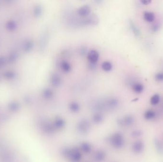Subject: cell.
Returning a JSON list of instances; mask_svg holds the SVG:
<instances>
[{
    "mask_svg": "<svg viewBox=\"0 0 163 162\" xmlns=\"http://www.w3.org/2000/svg\"><path fill=\"white\" fill-rule=\"evenodd\" d=\"M160 100V97L158 94H155L151 97L150 99V102L153 105H156L158 104Z\"/></svg>",
    "mask_w": 163,
    "mask_h": 162,
    "instance_id": "cell-13",
    "label": "cell"
},
{
    "mask_svg": "<svg viewBox=\"0 0 163 162\" xmlns=\"http://www.w3.org/2000/svg\"><path fill=\"white\" fill-rule=\"evenodd\" d=\"M159 29V26L157 24H154L151 26V31L153 32H156Z\"/></svg>",
    "mask_w": 163,
    "mask_h": 162,
    "instance_id": "cell-16",
    "label": "cell"
},
{
    "mask_svg": "<svg viewBox=\"0 0 163 162\" xmlns=\"http://www.w3.org/2000/svg\"><path fill=\"white\" fill-rule=\"evenodd\" d=\"M155 117H156L155 112L151 110H149L146 111L144 114V117L146 120H153Z\"/></svg>",
    "mask_w": 163,
    "mask_h": 162,
    "instance_id": "cell-10",
    "label": "cell"
},
{
    "mask_svg": "<svg viewBox=\"0 0 163 162\" xmlns=\"http://www.w3.org/2000/svg\"><path fill=\"white\" fill-rule=\"evenodd\" d=\"M132 89L136 93H141L143 91L144 87L141 83L137 82L133 84Z\"/></svg>",
    "mask_w": 163,
    "mask_h": 162,
    "instance_id": "cell-5",
    "label": "cell"
},
{
    "mask_svg": "<svg viewBox=\"0 0 163 162\" xmlns=\"http://www.w3.org/2000/svg\"><path fill=\"white\" fill-rule=\"evenodd\" d=\"M51 83L54 87H58L61 83V79L60 76L57 74H54L51 77Z\"/></svg>",
    "mask_w": 163,
    "mask_h": 162,
    "instance_id": "cell-3",
    "label": "cell"
},
{
    "mask_svg": "<svg viewBox=\"0 0 163 162\" xmlns=\"http://www.w3.org/2000/svg\"><path fill=\"white\" fill-rule=\"evenodd\" d=\"M91 12V9L88 5H84L81 7L77 11V13L80 16H86L89 14L90 12Z\"/></svg>",
    "mask_w": 163,
    "mask_h": 162,
    "instance_id": "cell-2",
    "label": "cell"
},
{
    "mask_svg": "<svg viewBox=\"0 0 163 162\" xmlns=\"http://www.w3.org/2000/svg\"><path fill=\"white\" fill-rule=\"evenodd\" d=\"M112 65L110 62L105 61L102 65V68L105 71H110L112 69Z\"/></svg>",
    "mask_w": 163,
    "mask_h": 162,
    "instance_id": "cell-12",
    "label": "cell"
},
{
    "mask_svg": "<svg viewBox=\"0 0 163 162\" xmlns=\"http://www.w3.org/2000/svg\"><path fill=\"white\" fill-rule=\"evenodd\" d=\"M143 16V19L147 22H153L155 20V15L153 12H145Z\"/></svg>",
    "mask_w": 163,
    "mask_h": 162,
    "instance_id": "cell-4",
    "label": "cell"
},
{
    "mask_svg": "<svg viewBox=\"0 0 163 162\" xmlns=\"http://www.w3.org/2000/svg\"><path fill=\"white\" fill-rule=\"evenodd\" d=\"M89 68L91 70H95L97 67V65L96 63H92L90 62L88 65Z\"/></svg>",
    "mask_w": 163,
    "mask_h": 162,
    "instance_id": "cell-17",
    "label": "cell"
},
{
    "mask_svg": "<svg viewBox=\"0 0 163 162\" xmlns=\"http://www.w3.org/2000/svg\"><path fill=\"white\" fill-rule=\"evenodd\" d=\"M154 78L156 81L163 82V72H158L154 76Z\"/></svg>",
    "mask_w": 163,
    "mask_h": 162,
    "instance_id": "cell-14",
    "label": "cell"
},
{
    "mask_svg": "<svg viewBox=\"0 0 163 162\" xmlns=\"http://www.w3.org/2000/svg\"><path fill=\"white\" fill-rule=\"evenodd\" d=\"M154 145L156 149L159 154H163V144L160 140L156 139L154 141Z\"/></svg>",
    "mask_w": 163,
    "mask_h": 162,
    "instance_id": "cell-8",
    "label": "cell"
},
{
    "mask_svg": "<svg viewBox=\"0 0 163 162\" xmlns=\"http://www.w3.org/2000/svg\"><path fill=\"white\" fill-rule=\"evenodd\" d=\"M134 149L136 152H141V151L143 150L144 148V145L143 143L141 141L136 142L134 145Z\"/></svg>",
    "mask_w": 163,
    "mask_h": 162,
    "instance_id": "cell-11",
    "label": "cell"
},
{
    "mask_svg": "<svg viewBox=\"0 0 163 162\" xmlns=\"http://www.w3.org/2000/svg\"><path fill=\"white\" fill-rule=\"evenodd\" d=\"M99 53L95 50H91L88 54V59L90 62L92 63H96L99 60Z\"/></svg>",
    "mask_w": 163,
    "mask_h": 162,
    "instance_id": "cell-1",
    "label": "cell"
},
{
    "mask_svg": "<svg viewBox=\"0 0 163 162\" xmlns=\"http://www.w3.org/2000/svg\"><path fill=\"white\" fill-rule=\"evenodd\" d=\"M151 0H141L140 1V3L142 4L143 5H147L151 4Z\"/></svg>",
    "mask_w": 163,
    "mask_h": 162,
    "instance_id": "cell-19",
    "label": "cell"
},
{
    "mask_svg": "<svg viewBox=\"0 0 163 162\" xmlns=\"http://www.w3.org/2000/svg\"><path fill=\"white\" fill-rule=\"evenodd\" d=\"M97 18L96 16H91L85 19L83 21V23L85 25L96 24L97 23Z\"/></svg>",
    "mask_w": 163,
    "mask_h": 162,
    "instance_id": "cell-6",
    "label": "cell"
},
{
    "mask_svg": "<svg viewBox=\"0 0 163 162\" xmlns=\"http://www.w3.org/2000/svg\"><path fill=\"white\" fill-rule=\"evenodd\" d=\"M129 24H130V27L131 28L133 32H134L135 35L136 36V37L140 36V31L139 30L138 28L136 27V26L135 25L134 22L132 20H130Z\"/></svg>",
    "mask_w": 163,
    "mask_h": 162,
    "instance_id": "cell-9",
    "label": "cell"
},
{
    "mask_svg": "<svg viewBox=\"0 0 163 162\" xmlns=\"http://www.w3.org/2000/svg\"><path fill=\"white\" fill-rule=\"evenodd\" d=\"M60 67L64 72H67V73L70 72L71 70V66L67 61H62L60 65Z\"/></svg>",
    "mask_w": 163,
    "mask_h": 162,
    "instance_id": "cell-7",
    "label": "cell"
},
{
    "mask_svg": "<svg viewBox=\"0 0 163 162\" xmlns=\"http://www.w3.org/2000/svg\"><path fill=\"white\" fill-rule=\"evenodd\" d=\"M44 95L47 98H50L53 95V92L50 89H47L44 91Z\"/></svg>",
    "mask_w": 163,
    "mask_h": 162,
    "instance_id": "cell-15",
    "label": "cell"
},
{
    "mask_svg": "<svg viewBox=\"0 0 163 162\" xmlns=\"http://www.w3.org/2000/svg\"><path fill=\"white\" fill-rule=\"evenodd\" d=\"M80 53L82 56H85L87 53V48L86 47L82 48V49L80 50Z\"/></svg>",
    "mask_w": 163,
    "mask_h": 162,
    "instance_id": "cell-18",
    "label": "cell"
}]
</instances>
